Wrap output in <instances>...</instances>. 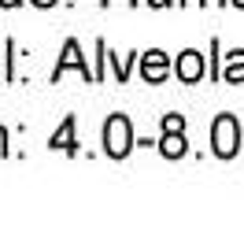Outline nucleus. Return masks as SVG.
Listing matches in <instances>:
<instances>
[{
    "mask_svg": "<svg viewBox=\"0 0 244 248\" xmlns=\"http://www.w3.org/2000/svg\"><path fill=\"white\" fill-rule=\"evenodd\" d=\"M133 148V126L126 115L115 111L107 123H104V152L111 155V159H122V155H130Z\"/></svg>",
    "mask_w": 244,
    "mask_h": 248,
    "instance_id": "obj_1",
    "label": "nucleus"
},
{
    "mask_svg": "<svg viewBox=\"0 0 244 248\" xmlns=\"http://www.w3.org/2000/svg\"><path fill=\"white\" fill-rule=\"evenodd\" d=\"M211 148L218 159H233L241 152V126H237L233 115H218L211 126Z\"/></svg>",
    "mask_w": 244,
    "mask_h": 248,
    "instance_id": "obj_2",
    "label": "nucleus"
},
{
    "mask_svg": "<svg viewBox=\"0 0 244 248\" xmlns=\"http://www.w3.org/2000/svg\"><path fill=\"white\" fill-rule=\"evenodd\" d=\"M67 71H78L81 78H92L89 67H85V56H81L78 41H67V45H63V60L56 63V71H52V82H56V78H63Z\"/></svg>",
    "mask_w": 244,
    "mask_h": 248,
    "instance_id": "obj_3",
    "label": "nucleus"
},
{
    "mask_svg": "<svg viewBox=\"0 0 244 248\" xmlns=\"http://www.w3.org/2000/svg\"><path fill=\"white\" fill-rule=\"evenodd\" d=\"M174 74H178L185 85L200 82V78H203V56L196 48H185L182 56H178V63H174Z\"/></svg>",
    "mask_w": 244,
    "mask_h": 248,
    "instance_id": "obj_4",
    "label": "nucleus"
},
{
    "mask_svg": "<svg viewBox=\"0 0 244 248\" xmlns=\"http://www.w3.org/2000/svg\"><path fill=\"white\" fill-rule=\"evenodd\" d=\"M141 74L148 78V82H163L167 74H170V60H167V52H159V48H152V52H144L141 56Z\"/></svg>",
    "mask_w": 244,
    "mask_h": 248,
    "instance_id": "obj_5",
    "label": "nucleus"
},
{
    "mask_svg": "<svg viewBox=\"0 0 244 248\" xmlns=\"http://www.w3.org/2000/svg\"><path fill=\"white\" fill-rule=\"evenodd\" d=\"M48 148H52V152L60 148V152H67V155L78 152V137H74V115H67V119H63V126L56 130V134H52Z\"/></svg>",
    "mask_w": 244,
    "mask_h": 248,
    "instance_id": "obj_6",
    "label": "nucleus"
},
{
    "mask_svg": "<svg viewBox=\"0 0 244 248\" xmlns=\"http://www.w3.org/2000/svg\"><path fill=\"white\" fill-rule=\"evenodd\" d=\"M159 152L167 155V159H182V155L189 152V148H185V137H182V130H163Z\"/></svg>",
    "mask_w": 244,
    "mask_h": 248,
    "instance_id": "obj_7",
    "label": "nucleus"
},
{
    "mask_svg": "<svg viewBox=\"0 0 244 248\" xmlns=\"http://www.w3.org/2000/svg\"><path fill=\"white\" fill-rule=\"evenodd\" d=\"M222 78L226 82H244V48H233L229 56H226V67H222Z\"/></svg>",
    "mask_w": 244,
    "mask_h": 248,
    "instance_id": "obj_8",
    "label": "nucleus"
},
{
    "mask_svg": "<svg viewBox=\"0 0 244 248\" xmlns=\"http://www.w3.org/2000/svg\"><path fill=\"white\" fill-rule=\"evenodd\" d=\"M163 130H185L182 115H163Z\"/></svg>",
    "mask_w": 244,
    "mask_h": 248,
    "instance_id": "obj_9",
    "label": "nucleus"
},
{
    "mask_svg": "<svg viewBox=\"0 0 244 248\" xmlns=\"http://www.w3.org/2000/svg\"><path fill=\"white\" fill-rule=\"evenodd\" d=\"M0 155H8V130L0 126Z\"/></svg>",
    "mask_w": 244,
    "mask_h": 248,
    "instance_id": "obj_10",
    "label": "nucleus"
},
{
    "mask_svg": "<svg viewBox=\"0 0 244 248\" xmlns=\"http://www.w3.org/2000/svg\"><path fill=\"white\" fill-rule=\"evenodd\" d=\"M33 4H37V8H52V4H56V0H33Z\"/></svg>",
    "mask_w": 244,
    "mask_h": 248,
    "instance_id": "obj_11",
    "label": "nucleus"
},
{
    "mask_svg": "<svg viewBox=\"0 0 244 248\" xmlns=\"http://www.w3.org/2000/svg\"><path fill=\"white\" fill-rule=\"evenodd\" d=\"M0 4H4V8H15V4H22V0H0Z\"/></svg>",
    "mask_w": 244,
    "mask_h": 248,
    "instance_id": "obj_12",
    "label": "nucleus"
},
{
    "mask_svg": "<svg viewBox=\"0 0 244 248\" xmlns=\"http://www.w3.org/2000/svg\"><path fill=\"white\" fill-rule=\"evenodd\" d=\"M233 4H237V8H244V0H233Z\"/></svg>",
    "mask_w": 244,
    "mask_h": 248,
    "instance_id": "obj_13",
    "label": "nucleus"
},
{
    "mask_svg": "<svg viewBox=\"0 0 244 248\" xmlns=\"http://www.w3.org/2000/svg\"><path fill=\"white\" fill-rule=\"evenodd\" d=\"M211 4H226V0H211Z\"/></svg>",
    "mask_w": 244,
    "mask_h": 248,
    "instance_id": "obj_14",
    "label": "nucleus"
},
{
    "mask_svg": "<svg viewBox=\"0 0 244 248\" xmlns=\"http://www.w3.org/2000/svg\"><path fill=\"white\" fill-rule=\"evenodd\" d=\"M182 4H189V0H182Z\"/></svg>",
    "mask_w": 244,
    "mask_h": 248,
    "instance_id": "obj_15",
    "label": "nucleus"
}]
</instances>
